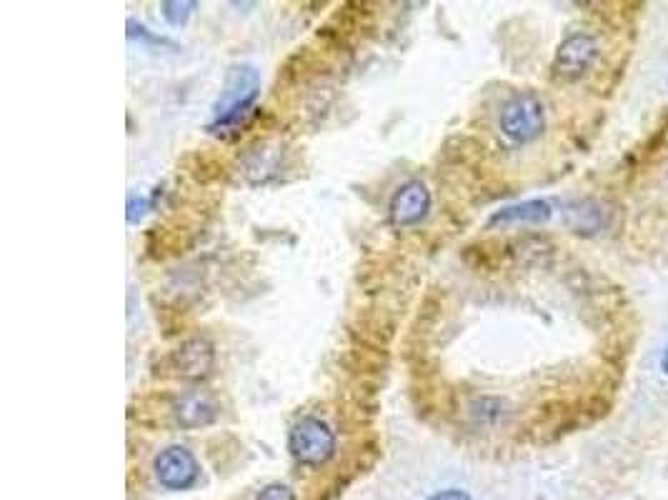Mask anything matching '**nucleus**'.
<instances>
[{
	"label": "nucleus",
	"instance_id": "7ed1b4c3",
	"mask_svg": "<svg viewBox=\"0 0 668 500\" xmlns=\"http://www.w3.org/2000/svg\"><path fill=\"white\" fill-rule=\"evenodd\" d=\"M288 450L301 465H323L336 453V435L323 420L303 418L288 435Z\"/></svg>",
	"mask_w": 668,
	"mask_h": 500
},
{
	"label": "nucleus",
	"instance_id": "9d476101",
	"mask_svg": "<svg viewBox=\"0 0 668 500\" xmlns=\"http://www.w3.org/2000/svg\"><path fill=\"white\" fill-rule=\"evenodd\" d=\"M568 225L576 233H596L603 228V210L596 203H576L568 210Z\"/></svg>",
	"mask_w": 668,
	"mask_h": 500
},
{
	"label": "nucleus",
	"instance_id": "39448f33",
	"mask_svg": "<svg viewBox=\"0 0 668 500\" xmlns=\"http://www.w3.org/2000/svg\"><path fill=\"white\" fill-rule=\"evenodd\" d=\"M598 40L588 33H573L558 45L556 60H553V73L561 80H578L593 68L598 60Z\"/></svg>",
	"mask_w": 668,
	"mask_h": 500
},
{
	"label": "nucleus",
	"instance_id": "4468645a",
	"mask_svg": "<svg viewBox=\"0 0 668 500\" xmlns=\"http://www.w3.org/2000/svg\"><path fill=\"white\" fill-rule=\"evenodd\" d=\"M428 500H473L471 495L463 493V490H456V488H448V490H441V493L431 495Z\"/></svg>",
	"mask_w": 668,
	"mask_h": 500
},
{
	"label": "nucleus",
	"instance_id": "9b49d317",
	"mask_svg": "<svg viewBox=\"0 0 668 500\" xmlns=\"http://www.w3.org/2000/svg\"><path fill=\"white\" fill-rule=\"evenodd\" d=\"M471 413L476 415L478 420H483V423H493V420H498L503 415V403L496 398H478L476 403L471 405Z\"/></svg>",
	"mask_w": 668,
	"mask_h": 500
},
{
	"label": "nucleus",
	"instance_id": "f03ea898",
	"mask_svg": "<svg viewBox=\"0 0 668 500\" xmlns=\"http://www.w3.org/2000/svg\"><path fill=\"white\" fill-rule=\"evenodd\" d=\"M501 133L513 143L523 145L536 140L546 130V108L536 93H516L501 110Z\"/></svg>",
	"mask_w": 668,
	"mask_h": 500
},
{
	"label": "nucleus",
	"instance_id": "0eeeda50",
	"mask_svg": "<svg viewBox=\"0 0 668 500\" xmlns=\"http://www.w3.org/2000/svg\"><path fill=\"white\" fill-rule=\"evenodd\" d=\"M431 208V193L421 180H411L403 185L391 203V218L396 225H416L418 220L426 218Z\"/></svg>",
	"mask_w": 668,
	"mask_h": 500
},
{
	"label": "nucleus",
	"instance_id": "f257e3e1",
	"mask_svg": "<svg viewBox=\"0 0 668 500\" xmlns=\"http://www.w3.org/2000/svg\"><path fill=\"white\" fill-rule=\"evenodd\" d=\"M258 88H261V78H258L256 70H253L251 65H236V68L228 73L221 98L213 105V133H218V128H231V125H236L238 120L248 113L253 100H256Z\"/></svg>",
	"mask_w": 668,
	"mask_h": 500
},
{
	"label": "nucleus",
	"instance_id": "6e6552de",
	"mask_svg": "<svg viewBox=\"0 0 668 500\" xmlns=\"http://www.w3.org/2000/svg\"><path fill=\"white\" fill-rule=\"evenodd\" d=\"M173 418L186 430L206 428V425H211L218 418V405L211 395L201 393V390H191V393H183L181 398H176Z\"/></svg>",
	"mask_w": 668,
	"mask_h": 500
},
{
	"label": "nucleus",
	"instance_id": "20e7f679",
	"mask_svg": "<svg viewBox=\"0 0 668 500\" xmlns=\"http://www.w3.org/2000/svg\"><path fill=\"white\" fill-rule=\"evenodd\" d=\"M168 375L181 380H203L213 373L216 365V350L206 338H188L171 350L166 360Z\"/></svg>",
	"mask_w": 668,
	"mask_h": 500
},
{
	"label": "nucleus",
	"instance_id": "1a4fd4ad",
	"mask_svg": "<svg viewBox=\"0 0 668 500\" xmlns=\"http://www.w3.org/2000/svg\"><path fill=\"white\" fill-rule=\"evenodd\" d=\"M553 208L548 200H526V203L508 205L493 213L491 225H536L551 218Z\"/></svg>",
	"mask_w": 668,
	"mask_h": 500
},
{
	"label": "nucleus",
	"instance_id": "2eb2a0df",
	"mask_svg": "<svg viewBox=\"0 0 668 500\" xmlns=\"http://www.w3.org/2000/svg\"><path fill=\"white\" fill-rule=\"evenodd\" d=\"M146 208H148V200L131 198V203H128V220H138V213L143 215V210Z\"/></svg>",
	"mask_w": 668,
	"mask_h": 500
},
{
	"label": "nucleus",
	"instance_id": "423d86ee",
	"mask_svg": "<svg viewBox=\"0 0 668 500\" xmlns=\"http://www.w3.org/2000/svg\"><path fill=\"white\" fill-rule=\"evenodd\" d=\"M153 470H156L158 483L168 490H188L201 473L198 460L183 445H171V448L161 450L153 460Z\"/></svg>",
	"mask_w": 668,
	"mask_h": 500
},
{
	"label": "nucleus",
	"instance_id": "ddd939ff",
	"mask_svg": "<svg viewBox=\"0 0 668 500\" xmlns=\"http://www.w3.org/2000/svg\"><path fill=\"white\" fill-rule=\"evenodd\" d=\"M256 500H296V493H293L288 485L283 483H271L256 495Z\"/></svg>",
	"mask_w": 668,
	"mask_h": 500
},
{
	"label": "nucleus",
	"instance_id": "dca6fc26",
	"mask_svg": "<svg viewBox=\"0 0 668 500\" xmlns=\"http://www.w3.org/2000/svg\"><path fill=\"white\" fill-rule=\"evenodd\" d=\"M661 370L666 373V378H668V348H666V353H663V358H661Z\"/></svg>",
	"mask_w": 668,
	"mask_h": 500
},
{
	"label": "nucleus",
	"instance_id": "f8f14e48",
	"mask_svg": "<svg viewBox=\"0 0 668 500\" xmlns=\"http://www.w3.org/2000/svg\"><path fill=\"white\" fill-rule=\"evenodd\" d=\"M163 18L168 20L171 25H183L188 18H191L193 8H196V3H163Z\"/></svg>",
	"mask_w": 668,
	"mask_h": 500
}]
</instances>
